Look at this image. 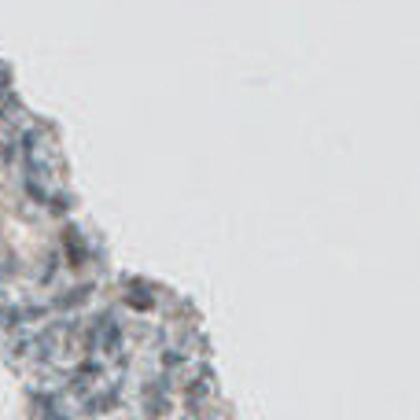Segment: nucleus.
Listing matches in <instances>:
<instances>
[{"label":"nucleus","instance_id":"1","mask_svg":"<svg viewBox=\"0 0 420 420\" xmlns=\"http://www.w3.org/2000/svg\"><path fill=\"white\" fill-rule=\"evenodd\" d=\"M4 103H8V93H0V107H4Z\"/></svg>","mask_w":420,"mask_h":420}]
</instances>
